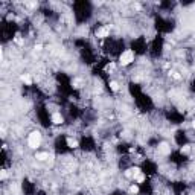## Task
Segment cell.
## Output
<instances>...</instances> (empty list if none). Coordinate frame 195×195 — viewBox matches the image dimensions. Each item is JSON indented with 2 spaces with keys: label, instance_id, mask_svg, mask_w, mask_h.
<instances>
[{
  "label": "cell",
  "instance_id": "cell-1",
  "mask_svg": "<svg viewBox=\"0 0 195 195\" xmlns=\"http://www.w3.org/2000/svg\"><path fill=\"white\" fill-rule=\"evenodd\" d=\"M41 142H43V134H41L38 130H34V131L29 133V136H28V145H29V148H32V150L40 148Z\"/></svg>",
  "mask_w": 195,
  "mask_h": 195
},
{
  "label": "cell",
  "instance_id": "cell-2",
  "mask_svg": "<svg viewBox=\"0 0 195 195\" xmlns=\"http://www.w3.org/2000/svg\"><path fill=\"white\" fill-rule=\"evenodd\" d=\"M134 60H136V54H134V51H131V49H127V51H124L119 55V64L124 66V67L133 64Z\"/></svg>",
  "mask_w": 195,
  "mask_h": 195
},
{
  "label": "cell",
  "instance_id": "cell-3",
  "mask_svg": "<svg viewBox=\"0 0 195 195\" xmlns=\"http://www.w3.org/2000/svg\"><path fill=\"white\" fill-rule=\"evenodd\" d=\"M51 120H52L54 125H61L63 122H64V117H63V114L60 111H54L52 116H51Z\"/></svg>",
  "mask_w": 195,
  "mask_h": 195
},
{
  "label": "cell",
  "instance_id": "cell-4",
  "mask_svg": "<svg viewBox=\"0 0 195 195\" xmlns=\"http://www.w3.org/2000/svg\"><path fill=\"white\" fill-rule=\"evenodd\" d=\"M171 145L169 143H166V142H163V143H160L159 145V148H157V151H159V154H163V156H168V154H171Z\"/></svg>",
  "mask_w": 195,
  "mask_h": 195
},
{
  "label": "cell",
  "instance_id": "cell-5",
  "mask_svg": "<svg viewBox=\"0 0 195 195\" xmlns=\"http://www.w3.org/2000/svg\"><path fill=\"white\" fill-rule=\"evenodd\" d=\"M96 37L98 38H107V37H110V28L108 26H101L99 29L96 31Z\"/></svg>",
  "mask_w": 195,
  "mask_h": 195
},
{
  "label": "cell",
  "instance_id": "cell-6",
  "mask_svg": "<svg viewBox=\"0 0 195 195\" xmlns=\"http://www.w3.org/2000/svg\"><path fill=\"white\" fill-rule=\"evenodd\" d=\"M20 81L23 84H26V85H32V82H34V79H32V76L29 75V73H23V75H20Z\"/></svg>",
  "mask_w": 195,
  "mask_h": 195
},
{
  "label": "cell",
  "instance_id": "cell-7",
  "mask_svg": "<svg viewBox=\"0 0 195 195\" xmlns=\"http://www.w3.org/2000/svg\"><path fill=\"white\" fill-rule=\"evenodd\" d=\"M67 146H70V148H73V150H76L78 146H79V142L76 139H73V137H67Z\"/></svg>",
  "mask_w": 195,
  "mask_h": 195
},
{
  "label": "cell",
  "instance_id": "cell-8",
  "mask_svg": "<svg viewBox=\"0 0 195 195\" xmlns=\"http://www.w3.org/2000/svg\"><path fill=\"white\" fill-rule=\"evenodd\" d=\"M35 159L40 160V162H44V160L49 159V153H37V154H35Z\"/></svg>",
  "mask_w": 195,
  "mask_h": 195
},
{
  "label": "cell",
  "instance_id": "cell-9",
  "mask_svg": "<svg viewBox=\"0 0 195 195\" xmlns=\"http://www.w3.org/2000/svg\"><path fill=\"white\" fill-rule=\"evenodd\" d=\"M190 150H192V148H190V145H184V146H181V150H180V151H181V154H189Z\"/></svg>",
  "mask_w": 195,
  "mask_h": 195
},
{
  "label": "cell",
  "instance_id": "cell-10",
  "mask_svg": "<svg viewBox=\"0 0 195 195\" xmlns=\"http://www.w3.org/2000/svg\"><path fill=\"white\" fill-rule=\"evenodd\" d=\"M110 88H111L113 91H119V84H117L116 81H110Z\"/></svg>",
  "mask_w": 195,
  "mask_h": 195
},
{
  "label": "cell",
  "instance_id": "cell-11",
  "mask_svg": "<svg viewBox=\"0 0 195 195\" xmlns=\"http://www.w3.org/2000/svg\"><path fill=\"white\" fill-rule=\"evenodd\" d=\"M0 178H2V181H5L8 178V169H2V172H0Z\"/></svg>",
  "mask_w": 195,
  "mask_h": 195
},
{
  "label": "cell",
  "instance_id": "cell-12",
  "mask_svg": "<svg viewBox=\"0 0 195 195\" xmlns=\"http://www.w3.org/2000/svg\"><path fill=\"white\" fill-rule=\"evenodd\" d=\"M136 181H137V184H142V183L145 181V175H143V174L137 175V177H136Z\"/></svg>",
  "mask_w": 195,
  "mask_h": 195
},
{
  "label": "cell",
  "instance_id": "cell-13",
  "mask_svg": "<svg viewBox=\"0 0 195 195\" xmlns=\"http://www.w3.org/2000/svg\"><path fill=\"white\" fill-rule=\"evenodd\" d=\"M130 192H131V193H137V192H139V186H137V184H131V186H130Z\"/></svg>",
  "mask_w": 195,
  "mask_h": 195
},
{
  "label": "cell",
  "instance_id": "cell-14",
  "mask_svg": "<svg viewBox=\"0 0 195 195\" xmlns=\"http://www.w3.org/2000/svg\"><path fill=\"white\" fill-rule=\"evenodd\" d=\"M41 49H43V44H35V51H37V52H40Z\"/></svg>",
  "mask_w": 195,
  "mask_h": 195
}]
</instances>
